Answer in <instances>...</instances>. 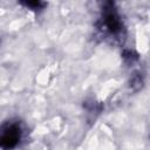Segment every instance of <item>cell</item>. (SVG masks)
<instances>
[{"instance_id":"cell-1","label":"cell","mask_w":150,"mask_h":150,"mask_svg":"<svg viewBox=\"0 0 150 150\" xmlns=\"http://www.w3.org/2000/svg\"><path fill=\"white\" fill-rule=\"evenodd\" d=\"M20 128L15 124H11L5 127L0 132V145L5 149H9L15 146L20 139Z\"/></svg>"},{"instance_id":"cell-2","label":"cell","mask_w":150,"mask_h":150,"mask_svg":"<svg viewBox=\"0 0 150 150\" xmlns=\"http://www.w3.org/2000/svg\"><path fill=\"white\" fill-rule=\"evenodd\" d=\"M104 22H105V27L109 29L110 33H117L121 29V21L118 19V15L112 9H109L105 13Z\"/></svg>"},{"instance_id":"cell-3","label":"cell","mask_w":150,"mask_h":150,"mask_svg":"<svg viewBox=\"0 0 150 150\" xmlns=\"http://www.w3.org/2000/svg\"><path fill=\"white\" fill-rule=\"evenodd\" d=\"M135 86H137V87L142 86V79L139 76H134L131 79V87H135Z\"/></svg>"}]
</instances>
